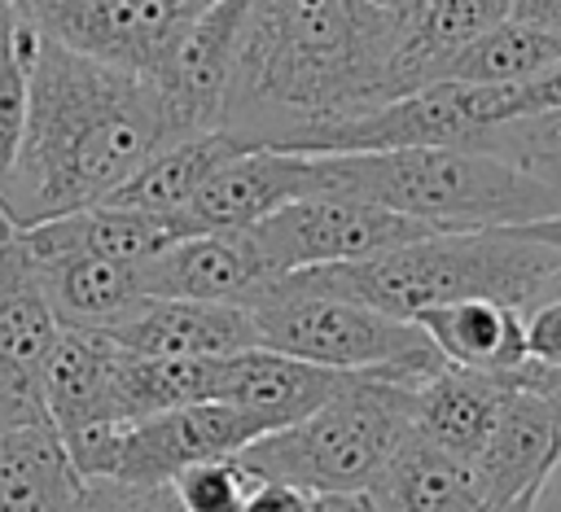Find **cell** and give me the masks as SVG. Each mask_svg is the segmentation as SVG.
<instances>
[{
	"mask_svg": "<svg viewBox=\"0 0 561 512\" xmlns=\"http://www.w3.org/2000/svg\"><path fill=\"white\" fill-rule=\"evenodd\" d=\"M561 57V39L548 35L535 22L504 18L486 35H478L469 48H460L438 79H460V83H526L543 74Z\"/></svg>",
	"mask_w": 561,
	"mask_h": 512,
	"instance_id": "28",
	"label": "cell"
},
{
	"mask_svg": "<svg viewBox=\"0 0 561 512\" xmlns=\"http://www.w3.org/2000/svg\"><path fill=\"white\" fill-rule=\"evenodd\" d=\"M4 4H9L13 13H26V18H31V4H35V0H4Z\"/></svg>",
	"mask_w": 561,
	"mask_h": 512,
	"instance_id": "44",
	"label": "cell"
},
{
	"mask_svg": "<svg viewBox=\"0 0 561 512\" xmlns=\"http://www.w3.org/2000/svg\"><path fill=\"white\" fill-rule=\"evenodd\" d=\"M44 298L57 315V324L75 328H110L123 311H131L145 289H140V263H118L83 249H61V254H26Z\"/></svg>",
	"mask_w": 561,
	"mask_h": 512,
	"instance_id": "22",
	"label": "cell"
},
{
	"mask_svg": "<svg viewBox=\"0 0 561 512\" xmlns=\"http://www.w3.org/2000/svg\"><path fill=\"white\" fill-rule=\"evenodd\" d=\"M522 232H526V236H535V241H543V245H552V249H561V214H548V219L522 223Z\"/></svg>",
	"mask_w": 561,
	"mask_h": 512,
	"instance_id": "40",
	"label": "cell"
},
{
	"mask_svg": "<svg viewBox=\"0 0 561 512\" xmlns=\"http://www.w3.org/2000/svg\"><path fill=\"white\" fill-rule=\"evenodd\" d=\"M79 486L53 420L0 429V512H70Z\"/></svg>",
	"mask_w": 561,
	"mask_h": 512,
	"instance_id": "25",
	"label": "cell"
},
{
	"mask_svg": "<svg viewBox=\"0 0 561 512\" xmlns=\"http://www.w3.org/2000/svg\"><path fill=\"white\" fill-rule=\"evenodd\" d=\"M110 372H114V341L105 333L75 324L57 328V341L44 363V407L61 438L118 424L110 407Z\"/></svg>",
	"mask_w": 561,
	"mask_h": 512,
	"instance_id": "20",
	"label": "cell"
},
{
	"mask_svg": "<svg viewBox=\"0 0 561 512\" xmlns=\"http://www.w3.org/2000/svg\"><path fill=\"white\" fill-rule=\"evenodd\" d=\"M416 385L390 372H351L311 416L259 433L237 455L259 481H294L311 494L368 490L412 429Z\"/></svg>",
	"mask_w": 561,
	"mask_h": 512,
	"instance_id": "5",
	"label": "cell"
},
{
	"mask_svg": "<svg viewBox=\"0 0 561 512\" xmlns=\"http://www.w3.org/2000/svg\"><path fill=\"white\" fill-rule=\"evenodd\" d=\"M535 512H561V459H557V468L543 477V486H539V494H535Z\"/></svg>",
	"mask_w": 561,
	"mask_h": 512,
	"instance_id": "39",
	"label": "cell"
},
{
	"mask_svg": "<svg viewBox=\"0 0 561 512\" xmlns=\"http://www.w3.org/2000/svg\"><path fill=\"white\" fill-rule=\"evenodd\" d=\"M167 140H175L171 118L149 74L83 57L39 31L26 131L0 214L18 232L101 206Z\"/></svg>",
	"mask_w": 561,
	"mask_h": 512,
	"instance_id": "2",
	"label": "cell"
},
{
	"mask_svg": "<svg viewBox=\"0 0 561 512\" xmlns=\"http://www.w3.org/2000/svg\"><path fill=\"white\" fill-rule=\"evenodd\" d=\"M522 114V83H460L434 79L368 114L342 118L307 136L294 153H377L412 144H469L478 131Z\"/></svg>",
	"mask_w": 561,
	"mask_h": 512,
	"instance_id": "7",
	"label": "cell"
},
{
	"mask_svg": "<svg viewBox=\"0 0 561 512\" xmlns=\"http://www.w3.org/2000/svg\"><path fill=\"white\" fill-rule=\"evenodd\" d=\"M57 328L61 324L26 249L18 245V236H9L0 245V429L48 420L44 363Z\"/></svg>",
	"mask_w": 561,
	"mask_h": 512,
	"instance_id": "11",
	"label": "cell"
},
{
	"mask_svg": "<svg viewBox=\"0 0 561 512\" xmlns=\"http://www.w3.org/2000/svg\"><path fill=\"white\" fill-rule=\"evenodd\" d=\"M259 477L245 468L241 455H215L202 464H188L171 490L184 512H245Z\"/></svg>",
	"mask_w": 561,
	"mask_h": 512,
	"instance_id": "31",
	"label": "cell"
},
{
	"mask_svg": "<svg viewBox=\"0 0 561 512\" xmlns=\"http://www.w3.org/2000/svg\"><path fill=\"white\" fill-rule=\"evenodd\" d=\"M543 109H561V57L543 74L522 83V114H543Z\"/></svg>",
	"mask_w": 561,
	"mask_h": 512,
	"instance_id": "35",
	"label": "cell"
},
{
	"mask_svg": "<svg viewBox=\"0 0 561 512\" xmlns=\"http://www.w3.org/2000/svg\"><path fill=\"white\" fill-rule=\"evenodd\" d=\"M9 236H13V228H9V219H4V214H0V245H4V241H9Z\"/></svg>",
	"mask_w": 561,
	"mask_h": 512,
	"instance_id": "46",
	"label": "cell"
},
{
	"mask_svg": "<svg viewBox=\"0 0 561 512\" xmlns=\"http://www.w3.org/2000/svg\"><path fill=\"white\" fill-rule=\"evenodd\" d=\"M508 18L535 22V26H543L548 35L561 39V0H513V13Z\"/></svg>",
	"mask_w": 561,
	"mask_h": 512,
	"instance_id": "37",
	"label": "cell"
},
{
	"mask_svg": "<svg viewBox=\"0 0 561 512\" xmlns=\"http://www.w3.org/2000/svg\"><path fill=\"white\" fill-rule=\"evenodd\" d=\"M557 267H561V249L526 236L522 228H465V232H430L359 263L289 271V280L412 319L430 306H447L465 298H491L530 311Z\"/></svg>",
	"mask_w": 561,
	"mask_h": 512,
	"instance_id": "4",
	"label": "cell"
},
{
	"mask_svg": "<svg viewBox=\"0 0 561 512\" xmlns=\"http://www.w3.org/2000/svg\"><path fill=\"white\" fill-rule=\"evenodd\" d=\"M70 512H184L171 486H136L118 477H83Z\"/></svg>",
	"mask_w": 561,
	"mask_h": 512,
	"instance_id": "32",
	"label": "cell"
},
{
	"mask_svg": "<svg viewBox=\"0 0 561 512\" xmlns=\"http://www.w3.org/2000/svg\"><path fill=\"white\" fill-rule=\"evenodd\" d=\"M508 372H473L443 363L412 389V429L443 451L473 459L500 416Z\"/></svg>",
	"mask_w": 561,
	"mask_h": 512,
	"instance_id": "21",
	"label": "cell"
},
{
	"mask_svg": "<svg viewBox=\"0 0 561 512\" xmlns=\"http://www.w3.org/2000/svg\"><path fill=\"white\" fill-rule=\"evenodd\" d=\"M263 429L224 398L188 403V407L123 424L105 477L136 481V486H171L188 464H202L215 455H237Z\"/></svg>",
	"mask_w": 561,
	"mask_h": 512,
	"instance_id": "10",
	"label": "cell"
},
{
	"mask_svg": "<svg viewBox=\"0 0 561 512\" xmlns=\"http://www.w3.org/2000/svg\"><path fill=\"white\" fill-rule=\"evenodd\" d=\"M368 4H377V9H390V13H403V18L416 9V0H368Z\"/></svg>",
	"mask_w": 561,
	"mask_h": 512,
	"instance_id": "42",
	"label": "cell"
},
{
	"mask_svg": "<svg viewBox=\"0 0 561 512\" xmlns=\"http://www.w3.org/2000/svg\"><path fill=\"white\" fill-rule=\"evenodd\" d=\"M526 359L561 368V298L535 302L526 311Z\"/></svg>",
	"mask_w": 561,
	"mask_h": 512,
	"instance_id": "33",
	"label": "cell"
},
{
	"mask_svg": "<svg viewBox=\"0 0 561 512\" xmlns=\"http://www.w3.org/2000/svg\"><path fill=\"white\" fill-rule=\"evenodd\" d=\"M535 494L539 490H522L513 499H495V503H482L478 512H535Z\"/></svg>",
	"mask_w": 561,
	"mask_h": 512,
	"instance_id": "41",
	"label": "cell"
},
{
	"mask_svg": "<svg viewBox=\"0 0 561 512\" xmlns=\"http://www.w3.org/2000/svg\"><path fill=\"white\" fill-rule=\"evenodd\" d=\"M351 372H333L267 346H250L237 354H219L215 359V389L210 398L232 403L237 411H245L263 433L285 429L302 416H311L324 398L337 394V385Z\"/></svg>",
	"mask_w": 561,
	"mask_h": 512,
	"instance_id": "15",
	"label": "cell"
},
{
	"mask_svg": "<svg viewBox=\"0 0 561 512\" xmlns=\"http://www.w3.org/2000/svg\"><path fill=\"white\" fill-rule=\"evenodd\" d=\"M35 53H39V26L26 13H13L0 35V193H4L18 149H22Z\"/></svg>",
	"mask_w": 561,
	"mask_h": 512,
	"instance_id": "29",
	"label": "cell"
},
{
	"mask_svg": "<svg viewBox=\"0 0 561 512\" xmlns=\"http://www.w3.org/2000/svg\"><path fill=\"white\" fill-rule=\"evenodd\" d=\"M399 31L403 13L368 0H254L219 127L294 153L307 136L394 101Z\"/></svg>",
	"mask_w": 561,
	"mask_h": 512,
	"instance_id": "1",
	"label": "cell"
},
{
	"mask_svg": "<svg viewBox=\"0 0 561 512\" xmlns=\"http://www.w3.org/2000/svg\"><path fill=\"white\" fill-rule=\"evenodd\" d=\"M443 363L473 372H513L526 363V311L491 298H465L412 315Z\"/></svg>",
	"mask_w": 561,
	"mask_h": 512,
	"instance_id": "24",
	"label": "cell"
},
{
	"mask_svg": "<svg viewBox=\"0 0 561 512\" xmlns=\"http://www.w3.org/2000/svg\"><path fill=\"white\" fill-rule=\"evenodd\" d=\"M513 376H517V381H526L530 389H539V394L552 403L557 420H561V368H548V363H535V359H526L522 368H513Z\"/></svg>",
	"mask_w": 561,
	"mask_h": 512,
	"instance_id": "36",
	"label": "cell"
},
{
	"mask_svg": "<svg viewBox=\"0 0 561 512\" xmlns=\"http://www.w3.org/2000/svg\"><path fill=\"white\" fill-rule=\"evenodd\" d=\"M548 298H561V267L548 276V284H543V293H539V302H548Z\"/></svg>",
	"mask_w": 561,
	"mask_h": 512,
	"instance_id": "43",
	"label": "cell"
},
{
	"mask_svg": "<svg viewBox=\"0 0 561 512\" xmlns=\"http://www.w3.org/2000/svg\"><path fill=\"white\" fill-rule=\"evenodd\" d=\"M368 499L377 503V512H478L486 503L473 459L443 451L416 429H408L390 451L368 486Z\"/></svg>",
	"mask_w": 561,
	"mask_h": 512,
	"instance_id": "19",
	"label": "cell"
},
{
	"mask_svg": "<svg viewBox=\"0 0 561 512\" xmlns=\"http://www.w3.org/2000/svg\"><path fill=\"white\" fill-rule=\"evenodd\" d=\"M250 241L259 245L263 263L272 276H289V271H307V267H333V263H359L373 258L381 249L408 245L416 236H430L438 228L355 201V197H298L289 206H280L276 214L259 219L254 228H245Z\"/></svg>",
	"mask_w": 561,
	"mask_h": 512,
	"instance_id": "8",
	"label": "cell"
},
{
	"mask_svg": "<svg viewBox=\"0 0 561 512\" xmlns=\"http://www.w3.org/2000/svg\"><path fill=\"white\" fill-rule=\"evenodd\" d=\"M250 4L254 0H215L210 9H202L184 26V35L171 48V57L162 61V70L153 74L167 118H171V136L219 127L224 101L232 88V70L241 57Z\"/></svg>",
	"mask_w": 561,
	"mask_h": 512,
	"instance_id": "12",
	"label": "cell"
},
{
	"mask_svg": "<svg viewBox=\"0 0 561 512\" xmlns=\"http://www.w3.org/2000/svg\"><path fill=\"white\" fill-rule=\"evenodd\" d=\"M210 4L215 0H35L31 22L83 57L153 79L184 26Z\"/></svg>",
	"mask_w": 561,
	"mask_h": 512,
	"instance_id": "9",
	"label": "cell"
},
{
	"mask_svg": "<svg viewBox=\"0 0 561 512\" xmlns=\"http://www.w3.org/2000/svg\"><path fill=\"white\" fill-rule=\"evenodd\" d=\"M311 179V158L272 149V144H250L232 153L184 206V219L193 232H245L259 219L276 214L280 206L307 197Z\"/></svg>",
	"mask_w": 561,
	"mask_h": 512,
	"instance_id": "14",
	"label": "cell"
},
{
	"mask_svg": "<svg viewBox=\"0 0 561 512\" xmlns=\"http://www.w3.org/2000/svg\"><path fill=\"white\" fill-rule=\"evenodd\" d=\"M9 18H13V9L0 0V35H4V26H9Z\"/></svg>",
	"mask_w": 561,
	"mask_h": 512,
	"instance_id": "45",
	"label": "cell"
},
{
	"mask_svg": "<svg viewBox=\"0 0 561 512\" xmlns=\"http://www.w3.org/2000/svg\"><path fill=\"white\" fill-rule=\"evenodd\" d=\"M307 197H355L438 232L522 228L561 214V193L473 144H412L377 153H307Z\"/></svg>",
	"mask_w": 561,
	"mask_h": 512,
	"instance_id": "3",
	"label": "cell"
},
{
	"mask_svg": "<svg viewBox=\"0 0 561 512\" xmlns=\"http://www.w3.org/2000/svg\"><path fill=\"white\" fill-rule=\"evenodd\" d=\"M105 333L131 354H175V359H219L259 341V324L241 302H193V298H140Z\"/></svg>",
	"mask_w": 561,
	"mask_h": 512,
	"instance_id": "13",
	"label": "cell"
},
{
	"mask_svg": "<svg viewBox=\"0 0 561 512\" xmlns=\"http://www.w3.org/2000/svg\"><path fill=\"white\" fill-rule=\"evenodd\" d=\"M245 512H316V494L294 481H259Z\"/></svg>",
	"mask_w": 561,
	"mask_h": 512,
	"instance_id": "34",
	"label": "cell"
},
{
	"mask_svg": "<svg viewBox=\"0 0 561 512\" xmlns=\"http://www.w3.org/2000/svg\"><path fill=\"white\" fill-rule=\"evenodd\" d=\"M513 13V0H416V9L403 18L399 44H394V92H416L443 74V66L469 48L478 35L500 26Z\"/></svg>",
	"mask_w": 561,
	"mask_h": 512,
	"instance_id": "23",
	"label": "cell"
},
{
	"mask_svg": "<svg viewBox=\"0 0 561 512\" xmlns=\"http://www.w3.org/2000/svg\"><path fill=\"white\" fill-rule=\"evenodd\" d=\"M557 459H561V420L552 403L508 372L500 416L482 451L473 455V473L482 481L486 503L513 499L522 490H539L543 477L557 468Z\"/></svg>",
	"mask_w": 561,
	"mask_h": 512,
	"instance_id": "16",
	"label": "cell"
},
{
	"mask_svg": "<svg viewBox=\"0 0 561 512\" xmlns=\"http://www.w3.org/2000/svg\"><path fill=\"white\" fill-rule=\"evenodd\" d=\"M259 341L267 350L333 368V372H390L403 381H425L443 368V354L416 319L386 315L368 302L307 289L289 276H272L245 293Z\"/></svg>",
	"mask_w": 561,
	"mask_h": 512,
	"instance_id": "6",
	"label": "cell"
},
{
	"mask_svg": "<svg viewBox=\"0 0 561 512\" xmlns=\"http://www.w3.org/2000/svg\"><path fill=\"white\" fill-rule=\"evenodd\" d=\"M215 389V359H175V354H131L114 346L110 407L118 424H136L188 403H206Z\"/></svg>",
	"mask_w": 561,
	"mask_h": 512,
	"instance_id": "27",
	"label": "cell"
},
{
	"mask_svg": "<svg viewBox=\"0 0 561 512\" xmlns=\"http://www.w3.org/2000/svg\"><path fill=\"white\" fill-rule=\"evenodd\" d=\"M263 280H272V271L250 232H188L140 263V289L149 298L245 302Z\"/></svg>",
	"mask_w": 561,
	"mask_h": 512,
	"instance_id": "17",
	"label": "cell"
},
{
	"mask_svg": "<svg viewBox=\"0 0 561 512\" xmlns=\"http://www.w3.org/2000/svg\"><path fill=\"white\" fill-rule=\"evenodd\" d=\"M184 214H162V210H136V206H88L61 219H44L31 228H18V245L26 254H61V249H83L118 263H145L171 241L188 236Z\"/></svg>",
	"mask_w": 561,
	"mask_h": 512,
	"instance_id": "18",
	"label": "cell"
},
{
	"mask_svg": "<svg viewBox=\"0 0 561 512\" xmlns=\"http://www.w3.org/2000/svg\"><path fill=\"white\" fill-rule=\"evenodd\" d=\"M469 144L513 162L517 171H526L539 184H548L552 193H561V109H543V114H522V118L495 123V127L478 131Z\"/></svg>",
	"mask_w": 561,
	"mask_h": 512,
	"instance_id": "30",
	"label": "cell"
},
{
	"mask_svg": "<svg viewBox=\"0 0 561 512\" xmlns=\"http://www.w3.org/2000/svg\"><path fill=\"white\" fill-rule=\"evenodd\" d=\"M250 149L241 136L210 127V131H188L167 140L123 188L110 193V206H136V210H162V214H184V206L197 197V188L232 158Z\"/></svg>",
	"mask_w": 561,
	"mask_h": 512,
	"instance_id": "26",
	"label": "cell"
},
{
	"mask_svg": "<svg viewBox=\"0 0 561 512\" xmlns=\"http://www.w3.org/2000/svg\"><path fill=\"white\" fill-rule=\"evenodd\" d=\"M316 512H377L368 490H342V494H316Z\"/></svg>",
	"mask_w": 561,
	"mask_h": 512,
	"instance_id": "38",
	"label": "cell"
}]
</instances>
